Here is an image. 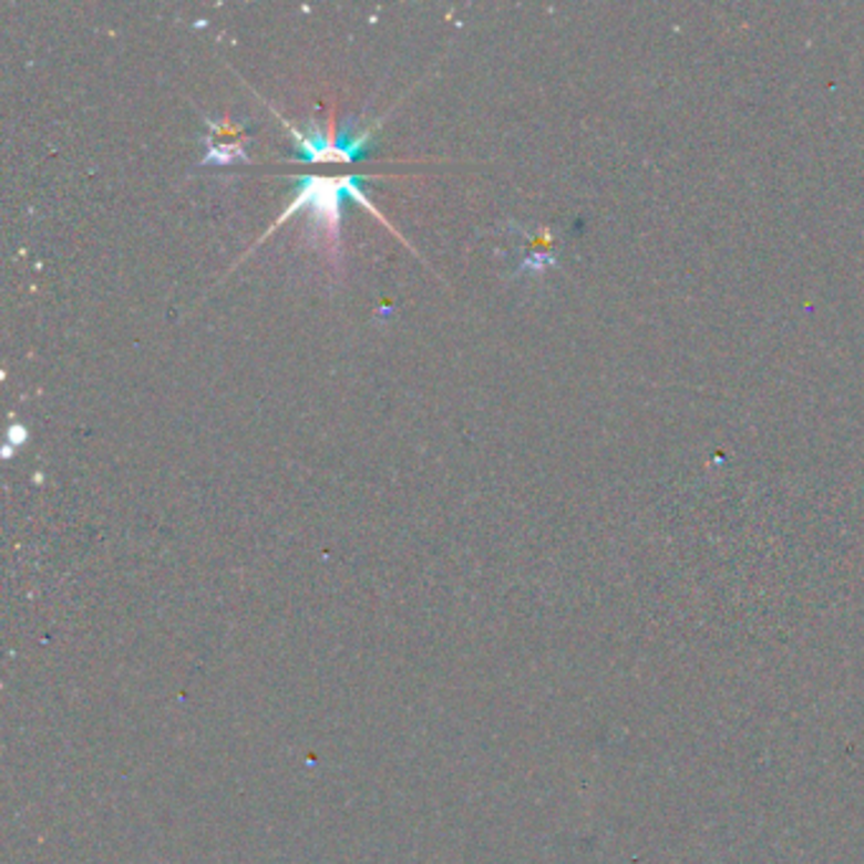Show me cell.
Returning a JSON list of instances; mask_svg holds the SVG:
<instances>
[{"mask_svg":"<svg viewBox=\"0 0 864 864\" xmlns=\"http://www.w3.org/2000/svg\"><path fill=\"white\" fill-rule=\"evenodd\" d=\"M363 175H338V178H322V175H297L295 178V200L289 203L264 239L287 222L289 216H295L297 210H307L310 214V222H307V241L317 246L325 257H328L335 267H340L342 259V241H340V224H342V200L352 198L358 206L368 208L378 222L383 226L391 228L395 234V228L385 222V218L378 214V208L370 203V198L363 193Z\"/></svg>","mask_w":864,"mask_h":864,"instance_id":"1","label":"cell"},{"mask_svg":"<svg viewBox=\"0 0 864 864\" xmlns=\"http://www.w3.org/2000/svg\"><path fill=\"white\" fill-rule=\"evenodd\" d=\"M383 120H378L376 125H368L366 130L352 132L356 125L348 122V127L338 132V125H335V110L330 107V117H328V127L312 125L310 132H299L297 127L289 125L287 120H281L289 132L295 137V161L299 163H352L358 161L360 155L368 153L370 140H373L376 130L381 127Z\"/></svg>","mask_w":864,"mask_h":864,"instance_id":"2","label":"cell"},{"mask_svg":"<svg viewBox=\"0 0 864 864\" xmlns=\"http://www.w3.org/2000/svg\"><path fill=\"white\" fill-rule=\"evenodd\" d=\"M208 153L203 155L200 165H236V163H249V153H246L244 143H218V140H208Z\"/></svg>","mask_w":864,"mask_h":864,"instance_id":"3","label":"cell"},{"mask_svg":"<svg viewBox=\"0 0 864 864\" xmlns=\"http://www.w3.org/2000/svg\"><path fill=\"white\" fill-rule=\"evenodd\" d=\"M25 429L21 426V423H13L11 429H8V442H6V449H3V456L8 460V456L13 454V446H21L25 442Z\"/></svg>","mask_w":864,"mask_h":864,"instance_id":"4","label":"cell"}]
</instances>
